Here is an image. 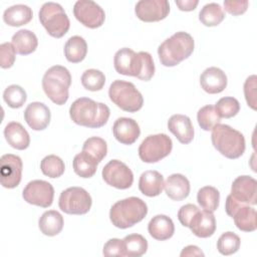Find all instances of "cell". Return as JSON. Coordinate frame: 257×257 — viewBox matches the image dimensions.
<instances>
[{
    "label": "cell",
    "instance_id": "obj_15",
    "mask_svg": "<svg viewBox=\"0 0 257 257\" xmlns=\"http://www.w3.org/2000/svg\"><path fill=\"white\" fill-rule=\"evenodd\" d=\"M170 12L167 0H141L137 2L135 13L144 22H157L165 19Z\"/></svg>",
    "mask_w": 257,
    "mask_h": 257
},
{
    "label": "cell",
    "instance_id": "obj_48",
    "mask_svg": "<svg viewBox=\"0 0 257 257\" xmlns=\"http://www.w3.org/2000/svg\"><path fill=\"white\" fill-rule=\"evenodd\" d=\"M180 255L182 257H184V256H204V253L198 246L189 245L182 250Z\"/></svg>",
    "mask_w": 257,
    "mask_h": 257
},
{
    "label": "cell",
    "instance_id": "obj_29",
    "mask_svg": "<svg viewBox=\"0 0 257 257\" xmlns=\"http://www.w3.org/2000/svg\"><path fill=\"white\" fill-rule=\"evenodd\" d=\"M232 218L234 219L236 227L241 231L253 232L257 228L256 211L253 207H250L249 205L244 204L240 206L235 211Z\"/></svg>",
    "mask_w": 257,
    "mask_h": 257
},
{
    "label": "cell",
    "instance_id": "obj_36",
    "mask_svg": "<svg viewBox=\"0 0 257 257\" xmlns=\"http://www.w3.org/2000/svg\"><path fill=\"white\" fill-rule=\"evenodd\" d=\"M40 170L43 175L55 179L63 175L65 166L63 161L55 155H48L42 159L40 163Z\"/></svg>",
    "mask_w": 257,
    "mask_h": 257
},
{
    "label": "cell",
    "instance_id": "obj_18",
    "mask_svg": "<svg viewBox=\"0 0 257 257\" xmlns=\"http://www.w3.org/2000/svg\"><path fill=\"white\" fill-rule=\"evenodd\" d=\"M112 133L117 142L130 146L139 139L141 130L135 119L131 117H118L112 125Z\"/></svg>",
    "mask_w": 257,
    "mask_h": 257
},
{
    "label": "cell",
    "instance_id": "obj_6",
    "mask_svg": "<svg viewBox=\"0 0 257 257\" xmlns=\"http://www.w3.org/2000/svg\"><path fill=\"white\" fill-rule=\"evenodd\" d=\"M71 75L62 65H53L48 68L42 78V88L48 98L57 105L64 104L69 97Z\"/></svg>",
    "mask_w": 257,
    "mask_h": 257
},
{
    "label": "cell",
    "instance_id": "obj_12",
    "mask_svg": "<svg viewBox=\"0 0 257 257\" xmlns=\"http://www.w3.org/2000/svg\"><path fill=\"white\" fill-rule=\"evenodd\" d=\"M22 197L28 204L48 208L53 203L54 189L52 185L43 180H33L23 189Z\"/></svg>",
    "mask_w": 257,
    "mask_h": 257
},
{
    "label": "cell",
    "instance_id": "obj_30",
    "mask_svg": "<svg viewBox=\"0 0 257 257\" xmlns=\"http://www.w3.org/2000/svg\"><path fill=\"white\" fill-rule=\"evenodd\" d=\"M87 53V44L83 37L74 35L68 38L64 45L65 58L72 63L81 62Z\"/></svg>",
    "mask_w": 257,
    "mask_h": 257
},
{
    "label": "cell",
    "instance_id": "obj_37",
    "mask_svg": "<svg viewBox=\"0 0 257 257\" xmlns=\"http://www.w3.org/2000/svg\"><path fill=\"white\" fill-rule=\"evenodd\" d=\"M82 86L90 91H97L102 89L105 83V76L103 72L98 69L90 68L85 70L81 75Z\"/></svg>",
    "mask_w": 257,
    "mask_h": 257
},
{
    "label": "cell",
    "instance_id": "obj_16",
    "mask_svg": "<svg viewBox=\"0 0 257 257\" xmlns=\"http://www.w3.org/2000/svg\"><path fill=\"white\" fill-rule=\"evenodd\" d=\"M238 202L246 205H256L257 201V182L250 176L237 177L231 186V194Z\"/></svg>",
    "mask_w": 257,
    "mask_h": 257
},
{
    "label": "cell",
    "instance_id": "obj_21",
    "mask_svg": "<svg viewBox=\"0 0 257 257\" xmlns=\"http://www.w3.org/2000/svg\"><path fill=\"white\" fill-rule=\"evenodd\" d=\"M168 130L181 144H190L194 139V127L189 116L174 114L168 120Z\"/></svg>",
    "mask_w": 257,
    "mask_h": 257
},
{
    "label": "cell",
    "instance_id": "obj_9",
    "mask_svg": "<svg viewBox=\"0 0 257 257\" xmlns=\"http://www.w3.org/2000/svg\"><path fill=\"white\" fill-rule=\"evenodd\" d=\"M173 149V142L166 134L148 136L139 147V157L145 163H157L169 156Z\"/></svg>",
    "mask_w": 257,
    "mask_h": 257
},
{
    "label": "cell",
    "instance_id": "obj_17",
    "mask_svg": "<svg viewBox=\"0 0 257 257\" xmlns=\"http://www.w3.org/2000/svg\"><path fill=\"white\" fill-rule=\"evenodd\" d=\"M51 118V113L47 105L42 102L34 101L27 105L24 110V119L33 131L45 130Z\"/></svg>",
    "mask_w": 257,
    "mask_h": 257
},
{
    "label": "cell",
    "instance_id": "obj_5",
    "mask_svg": "<svg viewBox=\"0 0 257 257\" xmlns=\"http://www.w3.org/2000/svg\"><path fill=\"white\" fill-rule=\"evenodd\" d=\"M214 148L224 157L234 160L240 158L246 148L244 136L228 124L218 123L211 134Z\"/></svg>",
    "mask_w": 257,
    "mask_h": 257
},
{
    "label": "cell",
    "instance_id": "obj_8",
    "mask_svg": "<svg viewBox=\"0 0 257 257\" xmlns=\"http://www.w3.org/2000/svg\"><path fill=\"white\" fill-rule=\"evenodd\" d=\"M39 21L47 33L55 38L64 36L70 27L69 18L62 6L55 2L44 3L38 13Z\"/></svg>",
    "mask_w": 257,
    "mask_h": 257
},
{
    "label": "cell",
    "instance_id": "obj_25",
    "mask_svg": "<svg viewBox=\"0 0 257 257\" xmlns=\"http://www.w3.org/2000/svg\"><path fill=\"white\" fill-rule=\"evenodd\" d=\"M148 231L154 239L165 241L174 235L175 225L170 217L166 215H157L149 222Z\"/></svg>",
    "mask_w": 257,
    "mask_h": 257
},
{
    "label": "cell",
    "instance_id": "obj_2",
    "mask_svg": "<svg viewBox=\"0 0 257 257\" xmlns=\"http://www.w3.org/2000/svg\"><path fill=\"white\" fill-rule=\"evenodd\" d=\"M109 107L88 97H79L69 107V115L73 122L90 128L103 126L109 117Z\"/></svg>",
    "mask_w": 257,
    "mask_h": 257
},
{
    "label": "cell",
    "instance_id": "obj_34",
    "mask_svg": "<svg viewBox=\"0 0 257 257\" xmlns=\"http://www.w3.org/2000/svg\"><path fill=\"white\" fill-rule=\"evenodd\" d=\"M197 201L204 210L214 212L219 207L220 193L215 187L205 186L198 191Z\"/></svg>",
    "mask_w": 257,
    "mask_h": 257
},
{
    "label": "cell",
    "instance_id": "obj_31",
    "mask_svg": "<svg viewBox=\"0 0 257 257\" xmlns=\"http://www.w3.org/2000/svg\"><path fill=\"white\" fill-rule=\"evenodd\" d=\"M98 162L86 152H81L77 154L72 162V167L74 173L80 178H91L97 169Z\"/></svg>",
    "mask_w": 257,
    "mask_h": 257
},
{
    "label": "cell",
    "instance_id": "obj_35",
    "mask_svg": "<svg viewBox=\"0 0 257 257\" xmlns=\"http://www.w3.org/2000/svg\"><path fill=\"white\" fill-rule=\"evenodd\" d=\"M197 120L202 130L212 131L218 123H220L221 117L218 114L215 105L207 104L198 110Z\"/></svg>",
    "mask_w": 257,
    "mask_h": 257
},
{
    "label": "cell",
    "instance_id": "obj_43",
    "mask_svg": "<svg viewBox=\"0 0 257 257\" xmlns=\"http://www.w3.org/2000/svg\"><path fill=\"white\" fill-rule=\"evenodd\" d=\"M256 75H250L244 82V94L245 99L252 109H256Z\"/></svg>",
    "mask_w": 257,
    "mask_h": 257
},
{
    "label": "cell",
    "instance_id": "obj_42",
    "mask_svg": "<svg viewBox=\"0 0 257 257\" xmlns=\"http://www.w3.org/2000/svg\"><path fill=\"white\" fill-rule=\"evenodd\" d=\"M16 50L12 43L4 42L0 45V65L2 68H10L15 61Z\"/></svg>",
    "mask_w": 257,
    "mask_h": 257
},
{
    "label": "cell",
    "instance_id": "obj_23",
    "mask_svg": "<svg viewBox=\"0 0 257 257\" xmlns=\"http://www.w3.org/2000/svg\"><path fill=\"white\" fill-rule=\"evenodd\" d=\"M167 196L174 201H182L190 194V182L182 174H173L165 182Z\"/></svg>",
    "mask_w": 257,
    "mask_h": 257
},
{
    "label": "cell",
    "instance_id": "obj_28",
    "mask_svg": "<svg viewBox=\"0 0 257 257\" xmlns=\"http://www.w3.org/2000/svg\"><path fill=\"white\" fill-rule=\"evenodd\" d=\"M38 227L44 235L49 237L56 236L63 228V217L55 210L46 211L39 218Z\"/></svg>",
    "mask_w": 257,
    "mask_h": 257
},
{
    "label": "cell",
    "instance_id": "obj_13",
    "mask_svg": "<svg viewBox=\"0 0 257 257\" xmlns=\"http://www.w3.org/2000/svg\"><path fill=\"white\" fill-rule=\"evenodd\" d=\"M74 17L85 27H100L105 20L104 10L94 1L78 0L73 6Z\"/></svg>",
    "mask_w": 257,
    "mask_h": 257
},
{
    "label": "cell",
    "instance_id": "obj_38",
    "mask_svg": "<svg viewBox=\"0 0 257 257\" xmlns=\"http://www.w3.org/2000/svg\"><path fill=\"white\" fill-rule=\"evenodd\" d=\"M241 240L239 236L233 232L223 233L217 241V249L222 255L228 256L236 253L240 248Z\"/></svg>",
    "mask_w": 257,
    "mask_h": 257
},
{
    "label": "cell",
    "instance_id": "obj_33",
    "mask_svg": "<svg viewBox=\"0 0 257 257\" xmlns=\"http://www.w3.org/2000/svg\"><path fill=\"white\" fill-rule=\"evenodd\" d=\"M124 255L128 257H140L148 250V241L140 234H130L123 239Z\"/></svg>",
    "mask_w": 257,
    "mask_h": 257
},
{
    "label": "cell",
    "instance_id": "obj_22",
    "mask_svg": "<svg viewBox=\"0 0 257 257\" xmlns=\"http://www.w3.org/2000/svg\"><path fill=\"white\" fill-rule=\"evenodd\" d=\"M165 186L164 177L158 171L149 170L144 172L139 180V189L147 197L159 196Z\"/></svg>",
    "mask_w": 257,
    "mask_h": 257
},
{
    "label": "cell",
    "instance_id": "obj_32",
    "mask_svg": "<svg viewBox=\"0 0 257 257\" xmlns=\"http://www.w3.org/2000/svg\"><path fill=\"white\" fill-rule=\"evenodd\" d=\"M225 18V12L220 4L212 2L203 6L199 13V20L208 27L219 25Z\"/></svg>",
    "mask_w": 257,
    "mask_h": 257
},
{
    "label": "cell",
    "instance_id": "obj_40",
    "mask_svg": "<svg viewBox=\"0 0 257 257\" xmlns=\"http://www.w3.org/2000/svg\"><path fill=\"white\" fill-rule=\"evenodd\" d=\"M3 99L9 107L19 108L25 103L27 94L24 88H22L20 85L11 84L5 88L3 92Z\"/></svg>",
    "mask_w": 257,
    "mask_h": 257
},
{
    "label": "cell",
    "instance_id": "obj_11",
    "mask_svg": "<svg viewBox=\"0 0 257 257\" xmlns=\"http://www.w3.org/2000/svg\"><path fill=\"white\" fill-rule=\"evenodd\" d=\"M101 175L107 185L119 190L128 189L134 183V174L132 170L118 160L109 161L103 167Z\"/></svg>",
    "mask_w": 257,
    "mask_h": 257
},
{
    "label": "cell",
    "instance_id": "obj_3",
    "mask_svg": "<svg viewBox=\"0 0 257 257\" xmlns=\"http://www.w3.org/2000/svg\"><path fill=\"white\" fill-rule=\"evenodd\" d=\"M195 42L191 34L179 31L167 38L158 47V55L164 66L172 67L187 59L194 51Z\"/></svg>",
    "mask_w": 257,
    "mask_h": 257
},
{
    "label": "cell",
    "instance_id": "obj_7",
    "mask_svg": "<svg viewBox=\"0 0 257 257\" xmlns=\"http://www.w3.org/2000/svg\"><path fill=\"white\" fill-rule=\"evenodd\" d=\"M109 99L120 109L136 112L143 107L144 98L134 83L121 79L111 82L108 88Z\"/></svg>",
    "mask_w": 257,
    "mask_h": 257
},
{
    "label": "cell",
    "instance_id": "obj_47",
    "mask_svg": "<svg viewBox=\"0 0 257 257\" xmlns=\"http://www.w3.org/2000/svg\"><path fill=\"white\" fill-rule=\"evenodd\" d=\"M176 4L182 11H193L199 4L198 0H176Z\"/></svg>",
    "mask_w": 257,
    "mask_h": 257
},
{
    "label": "cell",
    "instance_id": "obj_44",
    "mask_svg": "<svg viewBox=\"0 0 257 257\" xmlns=\"http://www.w3.org/2000/svg\"><path fill=\"white\" fill-rule=\"evenodd\" d=\"M102 253L104 256H117V257L125 256L122 240L117 238L109 239L104 244Z\"/></svg>",
    "mask_w": 257,
    "mask_h": 257
},
{
    "label": "cell",
    "instance_id": "obj_26",
    "mask_svg": "<svg viewBox=\"0 0 257 257\" xmlns=\"http://www.w3.org/2000/svg\"><path fill=\"white\" fill-rule=\"evenodd\" d=\"M33 17L32 9L24 4H16L8 7L3 13L4 22L13 27L25 25L31 21Z\"/></svg>",
    "mask_w": 257,
    "mask_h": 257
},
{
    "label": "cell",
    "instance_id": "obj_4",
    "mask_svg": "<svg viewBox=\"0 0 257 257\" xmlns=\"http://www.w3.org/2000/svg\"><path fill=\"white\" fill-rule=\"evenodd\" d=\"M148 214V206L138 197H128L115 202L109 211V219L113 226L119 229L133 227Z\"/></svg>",
    "mask_w": 257,
    "mask_h": 257
},
{
    "label": "cell",
    "instance_id": "obj_41",
    "mask_svg": "<svg viewBox=\"0 0 257 257\" xmlns=\"http://www.w3.org/2000/svg\"><path fill=\"white\" fill-rule=\"evenodd\" d=\"M215 108L220 117L230 118L235 116L239 112L240 103L235 97L225 96L217 101Z\"/></svg>",
    "mask_w": 257,
    "mask_h": 257
},
{
    "label": "cell",
    "instance_id": "obj_39",
    "mask_svg": "<svg viewBox=\"0 0 257 257\" xmlns=\"http://www.w3.org/2000/svg\"><path fill=\"white\" fill-rule=\"evenodd\" d=\"M82 151L86 152L100 163L107 154V145L103 139L99 137H91L84 142Z\"/></svg>",
    "mask_w": 257,
    "mask_h": 257
},
{
    "label": "cell",
    "instance_id": "obj_19",
    "mask_svg": "<svg viewBox=\"0 0 257 257\" xmlns=\"http://www.w3.org/2000/svg\"><path fill=\"white\" fill-rule=\"evenodd\" d=\"M192 233L199 238L211 237L216 230V219L211 211L199 210L193 216L188 226Z\"/></svg>",
    "mask_w": 257,
    "mask_h": 257
},
{
    "label": "cell",
    "instance_id": "obj_27",
    "mask_svg": "<svg viewBox=\"0 0 257 257\" xmlns=\"http://www.w3.org/2000/svg\"><path fill=\"white\" fill-rule=\"evenodd\" d=\"M12 44L16 53L20 55H28L36 50L38 39L32 31L28 29H20L12 36Z\"/></svg>",
    "mask_w": 257,
    "mask_h": 257
},
{
    "label": "cell",
    "instance_id": "obj_1",
    "mask_svg": "<svg viewBox=\"0 0 257 257\" xmlns=\"http://www.w3.org/2000/svg\"><path fill=\"white\" fill-rule=\"evenodd\" d=\"M113 66L117 73L135 76L144 81H149L155 74V63L152 55L146 51L137 53L127 47L120 48L115 52Z\"/></svg>",
    "mask_w": 257,
    "mask_h": 257
},
{
    "label": "cell",
    "instance_id": "obj_46",
    "mask_svg": "<svg viewBox=\"0 0 257 257\" xmlns=\"http://www.w3.org/2000/svg\"><path fill=\"white\" fill-rule=\"evenodd\" d=\"M199 210L200 209L194 204H186V205L182 206L178 212V219H179L180 223L183 226L188 227L191 219L196 214V212Z\"/></svg>",
    "mask_w": 257,
    "mask_h": 257
},
{
    "label": "cell",
    "instance_id": "obj_24",
    "mask_svg": "<svg viewBox=\"0 0 257 257\" xmlns=\"http://www.w3.org/2000/svg\"><path fill=\"white\" fill-rule=\"evenodd\" d=\"M4 137L7 143L14 149L23 151L30 145V137L24 126L17 121L7 123L4 128Z\"/></svg>",
    "mask_w": 257,
    "mask_h": 257
},
{
    "label": "cell",
    "instance_id": "obj_20",
    "mask_svg": "<svg viewBox=\"0 0 257 257\" xmlns=\"http://www.w3.org/2000/svg\"><path fill=\"white\" fill-rule=\"evenodd\" d=\"M227 75L219 67H208L200 76V84L202 88L210 93L216 94L222 92L227 86Z\"/></svg>",
    "mask_w": 257,
    "mask_h": 257
},
{
    "label": "cell",
    "instance_id": "obj_45",
    "mask_svg": "<svg viewBox=\"0 0 257 257\" xmlns=\"http://www.w3.org/2000/svg\"><path fill=\"white\" fill-rule=\"evenodd\" d=\"M249 2L247 0H226L224 1L225 10L232 15H241L246 12Z\"/></svg>",
    "mask_w": 257,
    "mask_h": 257
},
{
    "label": "cell",
    "instance_id": "obj_14",
    "mask_svg": "<svg viewBox=\"0 0 257 257\" xmlns=\"http://www.w3.org/2000/svg\"><path fill=\"white\" fill-rule=\"evenodd\" d=\"M23 164L20 157L13 154L3 155L0 159L1 185L7 189L16 188L22 178Z\"/></svg>",
    "mask_w": 257,
    "mask_h": 257
},
{
    "label": "cell",
    "instance_id": "obj_10",
    "mask_svg": "<svg viewBox=\"0 0 257 257\" xmlns=\"http://www.w3.org/2000/svg\"><path fill=\"white\" fill-rule=\"evenodd\" d=\"M92 200L86 190L81 187H70L62 191L58 206L59 209L70 215H84L91 208Z\"/></svg>",
    "mask_w": 257,
    "mask_h": 257
}]
</instances>
